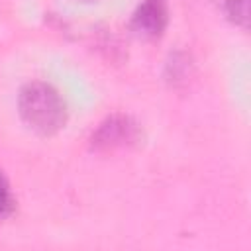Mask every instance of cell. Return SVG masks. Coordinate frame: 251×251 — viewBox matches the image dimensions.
I'll return each instance as SVG.
<instances>
[{
  "label": "cell",
  "instance_id": "8992f818",
  "mask_svg": "<svg viewBox=\"0 0 251 251\" xmlns=\"http://www.w3.org/2000/svg\"><path fill=\"white\" fill-rule=\"evenodd\" d=\"M80 2H96V0H80Z\"/></svg>",
  "mask_w": 251,
  "mask_h": 251
},
{
  "label": "cell",
  "instance_id": "5b68a950",
  "mask_svg": "<svg viewBox=\"0 0 251 251\" xmlns=\"http://www.w3.org/2000/svg\"><path fill=\"white\" fill-rule=\"evenodd\" d=\"M16 212V198L10 190L6 176L0 173V218H10Z\"/></svg>",
  "mask_w": 251,
  "mask_h": 251
},
{
  "label": "cell",
  "instance_id": "6da1fadb",
  "mask_svg": "<svg viewBox=\"0 0 251 251\" xmlns=\"http://www.w3.org/2000/svg\"><path fill=\"white\" fill-rule=\"evenodd\" d=\"M18 112L24 124L41 137H51L67 124V104L59 90L41 80L22 86L18 94Z\"/></svg>",
  "mask_w": 251,
  "mask_h": 251
},
{
  "label": "cell",
  "instance_id": "277c9868",
  "mask_svg": "<svg viewBox=\"0 0 251 251\" xmlns=\"http://www.w3.org/2000/svg\"><path fill=\"white\" fill-rule=\"evenodd\" d=\"M222 8L226 16L241 27H247L249 20V0H222Z\"/></svg>",
  "mask_w": 251,
  "mask_h": 251
},
{
  "label": "cell",
  "instance_id": "3957f363",
  "mask_svg": "<svg viewBox=\"0 0 251 251\" xmlns=\"http://www.w3.org/2000/svg\"><path fill=\"white\" fill-rule=\"evenodd\" d=\"M169 24V8L167 0H143L133 16H131V29L143 39H159Z\"/></svg>",
  "mask_w": 251,
  "mask_h": 251
},
{
  "label": "cell",
  "instance_id": "7a4b0ae2",
  "mask_svg": "<svg viewBox=\"0 0 251 251\" xmlns=\"http://www.w3.org/2000/svg\"><path fill=\"white\" fill-rule=\"evenodd\" d=\"M139 124L126 114L108 116L90 135V147L94 151H114L131 147L141 141Z\"/></svg>",
  "mask_w": 251,
  "mask_h": 251
}]
</instances>
